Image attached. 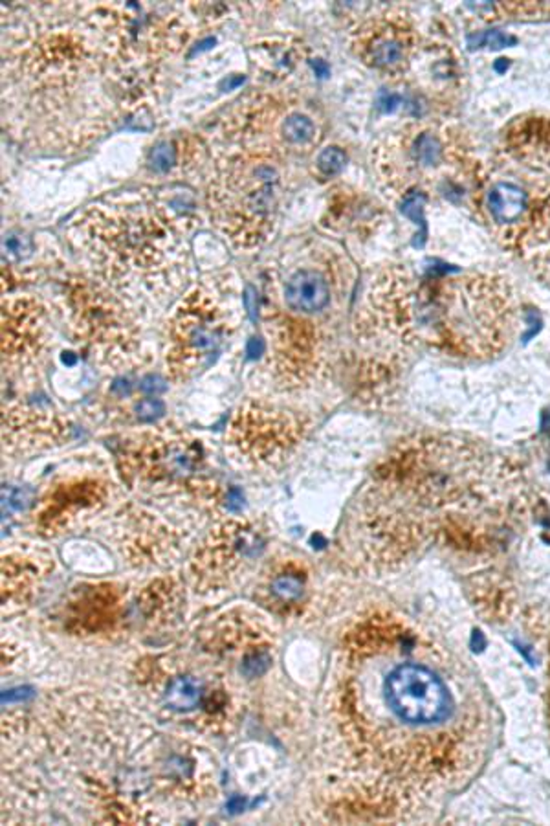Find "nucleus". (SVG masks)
<instances>
[{
  "mask_svg": "<svg viewBox=\"0 0 550 826\" xmlns=\"http://www.w3.org/2000/svg\"><path fill=\"white\" fill-rule=\"evenodd\" d=\"M383 323L406 338H422L459 357L501 351L514 329L509 285L481 274L389 276L371 296Z\"/></svg>",
  "mask_w": 550,
  "mask_h": 826,
  "instance_id": "1",
  "label": "nucleus"
},
{
  "mask_svg": "<svg viewBox=\"0 0 550 826\" xmlns=\"http://www.w3.org/2000/svg\"><path fill=\"white\" fill-rule=\"evenodd\" d=\"M277 203V173L270 164L235 168L212 191L217 226L240 247H254L268 235Z\"/></svg>",
  "mask_w": 550,
  "mask_h": 826,
  "instance_id": "2",
  "label": "nucleus"
},
{
  "mask_svg": "<svg viewBox=\"0 0 550 826\" xmlns=\"http://www.w3.org/2000/svg\"><path fill=\"white\" fill-rule=\"evenodd\" d=\"M228 332L222 309L204 293L194 290L176 309L167 344V369L175 380H185L204 369L219 351Z\"/></svg>",
  "mask_w": 550,
  "mask_h": 826,
  "instance_id": "3",
  "label": "nucleus"
},
{
  "mask_svg": "<svg viewBox=\"0 0 550 826\" xmlns=\"http://www.w3.org/2000/svg\"><path fill=\"white\" fill-rule=\"evenodd\" d=\"M491 222L510 242L534 241L550 226V191L523 187L516 182H497L486 195Z\"/></svg>",
  "mask_w": 550,
  "mask_h": 826,
  "instance_id": "4",
  "label": "nucleus"
},
{
  "mask_svg": "<svg viewBox=\"0 0 550 826\" xmlns=\"http://www.w3.org/2000/svg\"><path fill=\"white\" fill-rule=\"evenodd\" d=\"M385 694L391 709L410 723L440 722L449 711V694L442 679L420 665L394 668L385 682Z\"/></svg>",
  "mask_w": 550,
  "mask_h": 826,
  "instance_id": "5",
  "label": "nucleus"
},
{
  "mask_svg": "<svg viewBox=\"0 0 550 826\" xmlns=\"http://www.w3.org/2000/svg\"><path fill=\"white\" fill-rule=\"evenodd\" d=\"M415 44V33L404 15H383L371 21L358 37V54L378 70L404 68Z\"/></svg>",
  "mask_w": 550,
  "mask_h": 826,
  "instance_id": "6",
  "label": "nucleus"
},
{
  "mask_svg": "<svg viewBox=\"0 0 550 826\" xmlns=\"http://www.w3.org/2000/svg\"><path fill=\"white\" fill-rule=\"evenodd\" d=\"M394 150L402 151L404 160L391 169H394L396 178H406V184L415 178L437 175L459 155L457 150H454L447 131H437L431 127H419L402 132Z\"/></svg>",
  "mask_w": 550,
  "mask_h": 826,
  "instance_id": "7",
  "label": "nucleus"
},
{
  "mask_svg": "<svg viewBox=\"0 0 550 826\" xmlns=\"http://www.w3.org/2000/svg\"><path fill=\"white\" fill-rule=\"evenodd\" d=\"M261 544L263 540L254 527L242 523L224 527L196 558V571L213 578L228 575L240 560L257 555Z\"/></svg>",
  "mask_w": 550,
  "mask_h": 826,
  "instance_id": "8",
  "label": "nucleus"
},
{
  "mask_svg": "<svg viewBox=\"0 0 550 826\" xmlns=\"http://www.w3.org/2000/svg\"><path fill=\"white\" fill-rule=\"evenodd\" d=\"M41 309L28 302H14L3 313V351L5 357L23 359L39 349Z\"/></svg>",
  "mask_w": 550,
  "mask_h": 826,
  "instance_id": "9",
  "label": "nucleus"
},
{
  "mask_svg": "<svg viewBox=\"0 0 550 826\" xmlns=\"http://www.w3.org/2000/svg\"><path fill=\"white\" fill-rule=\"evenodd\" d=\"M235 431L240 441L244 440V443L257 445V450H263L265 447L270 449V445L288 443L295 433V424L283 413L252 406L239 413Z\"/></svg>",
  "mask_w": 550,
  "mask_h": 826,
  "instance_id": "10",
  "label": "nucleus"
},
{
  "mask_svg": "<svg viewBox=\"0 0 550 826\" xmlns=\"http://www.w3.org/2000/svg\"><path fill=\"white\" fill-rule=\"evenodd\" d=\"M286 304L297 313H318L330 298L325 277L316 270H299L286 283Z\"/></svg>",
  "mask_w": 550,
  "mask_h": 826,
  "instance_id": "11",
  "label": "nucleus"
},
{
  "mask_svg": "<svg viewBox=\"0 0 550 826\" xmlns=\"http://www.w3.org/2000/svg\"><path fill=\"white\" fill-rule=\"evenodd\" d=\"M314 348V334L307 323L288 322L277 342L281 369H288L290 373H303L312 360Z\"/></svg>",
  "mask_w": 550,
  "mask_h": 826,
  "instance_id": "12",
  "label": "nucleus"
},
{
  "mask_svg": "<svg viewBox=\"0 0 550 826\" xmlns=\"http://www.w3.org/2000/svg\"><path fill=\"white\" fill-rule=\"evenodd\" d=\"M200 698H203V684L191 676L176 677L166 693V703L175 711H191L200 703Z\"/></svg>",
  "mask_w": 550,
  "mask_h": 826,
  "instance_id": "13",
  "label": "nucleus"
},
{
  "mask_svg": "<svg viewBox=\"0 0 550 826\" xmlns=\"http://www.w3.org/2000/svg\"><path fill=\"white\" fill-rule=\"evenodd\" d=\"M305 590V578L302 573L295 571H283L274 576L272 580V594L281 603H295L302 599Z\"/></svg>",
  "mask_w": 550,
  "mask_h": 826,
  "instance_id": "14",
  "label": "nucleus"
},
{
  "mask_svg": "<svg viewBox=\"0 0 550 826\" xmlns=\"http://www.w3.org/2000/svg\"><path fill=\"white\" fill-rule=\"evenodd\" d=\"M283 134L292 143H303L316 134V127L311 118L303 114H292L283 125Z\"/></svg>",
  "mask_w": 550,
  "mask_h": 826,
  "instance_id": "15",
  "label": "nucleus"
},
{
  "mask_svg": "<svg viewBox=\"0 0 550 826\" xmlns=\"http://www.w3.org/2000/svg\"><path fill=\"white\" fill-rule=\"evenodd\" d=\"M345 162H347V157L339 148H327L318 157V168L327 177L339 173L345 168Z\"/></svg>",
  "mask_w": 550,
  "mask_h": 826,
  "instance_id": "16",
  "label": "nucleus"
},
{
  "mask_svg": "<svg viewBox=\"0 0 550 826\" xmlns=\"http://www.w3.org/2000/svg\"><path fill=\"white\" fill-rule=\"evenodd\" d=\"M175 148L169 143V141H164L160 145H157L155 151H153V164L157 169H169L173 164H175Z\"/></svg>",
  "mask_w": 550,
  "mask_h": 826,
  "instance_id": "17",
  "label": "nucleus"
},
{
  "mask_svg": "<svg viewBox=\"0 0 550 826\" xmlns=\"http://www.w3.org/2000/svg\"><path fill=\"white\" fill-rule=\"evenodd\" d=\"M482 41H484L488 46H491V48H503V46H507L509 42H514L512 37H509V35H505V33H501V32H490V33H486V35L482 37Z\"/></svg>",
  "mask_w": 550,
  "mask_h": 826,
  "instance_id": "18",
  "label": "nucleus"
},
{
  "mask_svg": "<svg viewBox=\"0 0 550 826\" xmlns=\"http://www.w3.org/2000/svg\"><path fill=\"white\" fill-rule=\"evenodd\" d=\"M138 410H140L141 417L153 419L155 415H158V413L162 412V403H158V401H153V399H149V401H143V403L140 404V408H138Z\"/></svg>",
  "mask_w": 550,
  "mask_h": 826,
  "instance_id": "19",
  "label": "nucleus"
},
{
  "mask_svg": "<svg viewBox=\"0 0 550 826\" xmlns=\"http://www.w3.org/2000/svg\"><path fill=\"white\" fill-rule=\"evenodd\" d=\"M507 67H509L507 59H499V61H497V65H495V70H497V72H503Z\"/></svg>",
  "mask_w": 550,
  "mask_h": 826,
  "instance_id": "20",
  "label": "nucleus"
}]
</instances>
